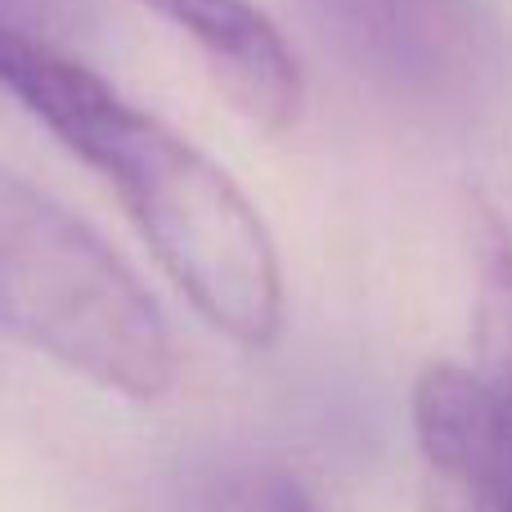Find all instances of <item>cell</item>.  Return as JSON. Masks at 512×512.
<instances>
[{
  "mask_svg": "<svg viewBox=\"0 0 512 512\" xmlns=\"http://www.w3.org/2000/svg\"><path fill=\"white\" fill-rule=\"evenodd\" d=\"M0 333L104 391L153 405L176 342L135 270L81 216L0 167Z\"/></svg>",
  "mask_w": 512,
  "mask_h": 512,
  "instance_id": "obj_2",
  "label": "cell"
},
{
  "mask_svg": "<svg viewBox=\"0 0 512 512\" xmlns=\"http://www.w3.org/2000/svg\"><path fill=\"white\" fill-rule=\"evenodd\" d=\"M409 418L423 472L472 486L490 512H512V391L472 364H427Z\"/></svg>",
  "mask_w": 512,
  "mask_h": 512,
  "instance_id": "obj_5",
  "label": "cell"
},
{
  "mask_svg": "<svg viewBox=\"0 0 512 512\" xmlns=\"http://www.w3.org/2000/svg\"><path fill=\"white\" fill-rule=\"evenodd\" d=\"M149 14L171 23L207 63L234 113L256 131H288L301 113V68L283 32L252 0H140Z\"/></svg>",
  "mask_w": 512,
  "mask_h": 512,
  "instance_id": "obj_4",
  "label": "cell"
},
{
  "mask_svg": "<svg viewBox=\"0 0 512 512\" xmlns=\"http://www.w3.org/2000/svg\"><path fill=\"white\" fill-rule=\"evenodd\" d=\"M0 90L95 167L189 306L243 351L283 328V270L261 212L203 149L117 95L59 41L0 32Z\"/></svg>",
  "mask_w": 512,
  "mask_h": 512,
  "instance_id": "obj_1",
  "label": "cell"
},
{
  "mask_svg": "<svg viewBox=\"0 0 512 512\" xmlns=\"http://www.w3.org/2000/svg\"><path fill=\"white\" fill-rule=\"evenodd\" d=\"M292 5L351 77L418 117H468L504 77V36L486 0Z\"/></svg>",
  "mask_w": 512,
  "mask_h": 512,
  "instance_id": "obj_3",
  "label": "cell"
},
{
  "mask_svg": "<svg viewBox=\"0 0 512 512\" xmlns=\"http://www.w3.org/2000/svg\"><path fill=\"white\" fill-rule=\"evenodd\" d=\"M185 512H324L319 499L274 463H230L189 495Z\"/></svg>",
  "mask_w": 512,
  "mask_h": 512,
  "instance_id": "obj_7",
  "label": "cell"
},
{
  "mask_svg": "<svg viewBox=\"0 0 512 512\" xmlns=\"http://www.w3.org/2000/svg\"><path fill=\"white\" fill-rule=\"evenodd\" d=\"M72 14L77 0H0V32L54 41V32L72 23Z\"/></svg>",
  "mask_w": 512,
  "mask_h": 512,
  "instance_id": "obj_8",
  "label": "cell"
},
{
  "mask_svg": "<svg viewBox=\"0 0 512 512\" xmlns=\"http://www.w3.org/2000/svg\"><path fill=\"white\" fill-rule=\"evenodd\" d=\"M477 243V360L472 369L512 391V230L495 207H472Z\"/></svg>",
  "mask_w": 512,
  "mask_h": 512,
  "instance_id": "obj_6",
  "label": "cell"
}]
</instances>
